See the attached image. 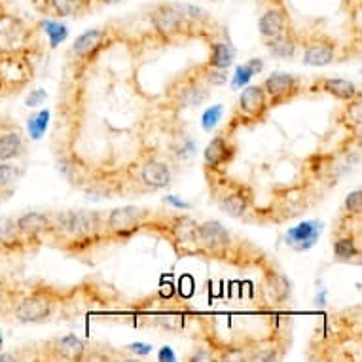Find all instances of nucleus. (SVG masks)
<instances>
[{
	"mask_svg": "<svg viewBox=\"0 0 362 362\" xmlns=\"http://www.w3.org/2000/svg\"><path fill=\"white\" fill-rule=\"evenodd\" d=\"M33 42V29L23 18L0 8V55L18 57Z\"/></svg>",
	"mask_w": 362,
	"mask_h": 362,
	"instance_id": "1",
	"label": "nucleus"
},
{
	"mask_svg": "<svg viewBox=\"0 0 362 362\" xmlns=\"http://www.w3.org/2000/svg\"><path fill=\"white\" fill-rule=\"evenodd\" d=\"M150 21H152L156 35L165 42L175 40V38L182 36L185 33H190V29L196 27L190 19L186 18L180 4H171V2L158 4L150 13Z\"/></svg>",
	"mask_w": 362,
	"mask_h": 362,
	"instance_id": "2",
	"label": "nucleus"
},
{
	"mask_svg": "<svg viewBox=\"0 0 362 362\" xmlns=\"http://www.w3.org/2000/svg\"><path fill=\"white\" fill-rule=\"evenodd\" d=\"M54 220V232L52 233H63L66 238L74 239V241H83L97 235L101 232L103 222L99 213H88V211H80V213H61L57 216H52Z\"/></svg>",
	"mask_w": 362,
	"mask_h": 362,
	"instance_id": "3",
	"label": "nucleus"
},
{
	"mask_svg": "<svg viewBox=\"0 0 362 362\" xmlns=\"http://www.w3.org/2000/svg\"><path fill=\"white\" fill-rule=\"evenodd\" d=\"M269 110L266 91L262 86H249L241 91L233 112V124H256L264 119Z\"/></svg>",
	"mask_w": 362,
	"mask_h": 362,
	"instance_id": "4",
	"label": "nucleus"
},
{
	"mask_svg": "<svg viewBox=\"0 0 362 362\" xmlns=\"http://www.w3.org/2000/svg\"><path fill=\"white\" fill-rule=\"evenodd\" d=\"M146 218H148V211L144 207L124 205V207H116L110 211L105 220V228L114 238H129L146 222Z\"/></svg>",
	"mask_w": 362,
	"mask_h": 362,
	"instance_id": "5",
	"label": "nucleus"
},
{
	"mask_svg": "<svg viewBox=\"0 0 362 362\" xmlns=\"http://www.w3.org/2000/svg\"><path fill=\"white\" fill-rule=\"evenodd\" d=\"M54 308L52 294L46 291H35L13 303V317L19 322H44L52 317Z\"/></svg>",
	"mask_w": 362,
	"mask_h": 362,
	"instance_id": "6",
	"label": "nucleus"
},
{
	"mask_svg": "<svg viewBox=\"0 0 362 362\" xmlns=\"http://www.w3.org/2000/svg\"><path fill=\"white\" fill-rule=\"evenodd\" d=\"M262 88L266 91L269 108L279 107V105H285V103H288L300 93L302 80L291 74V72H274L264 80Z\"/></svg>",
	"mask_w": 362,
	"mask_h": 362,
	"instance_id": "7",
	"label": "nucleus"
},
{
	"mask_svg": "<svg viewBox=\"0 0 362 362\" xmlns=\"http://www.w3.org/2000/svg\"><path fill=\"white\" fill-rule=\"evenodd\" d=\"M209 86L202 76H186L177 82L171 93V101L177 108H197L209 99Z\"/></svg>",
	"mask_w": 362,
	"mask_h": 362,
	"instance_id": "8",
	"label": "nucleus"
},
{
	"mask_svg": "<svg viewBox=\"0 0 362 362\" xmlns=\"http://www.w3.org/2000/svg\"><path fill=\"white\" fill-rule=\"evenodd\" d=\"M232 235L224 226L216 220H207L203 224H197V247L211 255H222L230 249Z\"/></svg>",
	"mask_w": 362,
	"mask_h": 362,
	"instance_id": "9",
	"label": "nucleus"
},
{
	"mask_svg": "<svg viewBox=\"0 0 362 362\" xmlns=\"http://www.w3.org/2000/svg\"><path fill=\"white\" fill-rule=\"evenodd\" d=\"M291 29L292 23L285 4H269V8L262 13L260 21H258V30H260L264 42L279 38L281 35H285L286 30Z\"/></svg>",
	"mask_w": 362,
	"mask_h": 362,
	"instance_id": "10",
	"label": "nucleus"
},
{
	"mask_svg": "<svg viewBox=\"0 0 362 362\" xmlns=\"http://www.w3.org/2000/svg\"><path fill=\"white\" fill-rule=\"evenodd\" d=\"M338 55V44L328 35H317L305 44L303 63L309 66H327Z\"/></svg>",
	"mask_w": 362,
	"mask_h": 362,
	"instance_id": "11",
	"label": "nucleus"
},
{
	"mask_svg": "<svg viewBox=\"0 0 362 362\" xmlns=\"http://www.w3.org/2000/svg\"><path fill=\"white\" fill-rule=\"evenodd\" d=\"M108 40V29H89L74 38L72 42V55L80 61L93 59Z\"/></svg>",
	"mask_w": 362,
	"mask_h": 362,
	"instance_id": "12",
	"label": "nucleus"
},
{
	"mask_svg": "<svg viewBox=\"0 0 362 362\" xmlns=\"http://www.w3.org/2000/svg\"><path fill=\"white\" fill-rule=\"evenodd\" d=\"M40 12L54 18H80L91 10L93 0H35Z\"/></svg>",
	"mask_w": 362,
	"mask_h": 362,
	"instance_id": "13",
	"label": "nucleus"
},
{
	"mask_svg": "<svg viewBox=\"0 0 362 362\" xmlns=\"http://www.w3.org/2000/svg\"><path fill=\"white\" fill-rule=\"evenodd\" d=\"M233 156H235V146L222 135L214 137L207 144V148L203 152V161H205V169L209 171H222L228 163H232Z\"/></svg>",
	"mask_w": 362,
	"mask_h": 362,
	"instance_id": "14",
	"label": "nucleus"
},
{
	"mask_svg": "<svg viewBox=\"0 0 362 362\" xmlns=\"http://www.w3.org/2000/svg\"><path fill=\"white\" fill-rule=\"evenodd\" d=\"M19 238L36 239L54 232V220L48 214L42 213H27L16 220Z\"/></svg>",
	"mask_w": 362,
	"mask_h": 362,
	"instance_id": "15",
	"label": "nucleus"
},
{
	"mask_svg": "<svg viewBox=\"0 0 362 362\" xmlns=\"http://www.w3.org/2000/svg\"><path fill=\"white\" fill-rule=\"evenodd\" d=\"M141 180L150 190H163L171 185L173 175L165 161L150 158L141 165Z\"/></svg>",
	"mask_w": 362,
	"mask_h": 362,
	"instance_id": "16",
	"label": "nucleus"
},
{
	"mask_svg": "<svg viewBox=\"0 0 362 362\" xmlns=\"http://www.w3.org/2000/svg\"><path fill=\"white\" fill-rule=\"evenodd\" d=\"M252 199L255 197L249 186H233L232 190L226 192L220 199V209L233 218H239V216H245V213H249Z\"/></svg>",
	"mask_w": 362,
	"mask_h": 362,
	"instance_id": "17",
	"label": "nucleus"
},
{
	"mask_svg": "<svg viewBox=\"0 0 362 362\" xmlns=\"http://www.w3.org/2000/svg\"><path fill=\"white\" fill-rule=\"evenodd\" d=\"M169 232L175 245L182 247L186 252L190 249H199L197 247V222L192 216L180 214L177 218H173Z\"/></svg>",
	"mask_w": 362,
	"mask_h": 362,
	"instance_id": "18",
	"label": "nucleus"
},
{
	"mask_svg": "<svg viewBox=\"0 0 362 362\" xmlns=\"http://www.w3.org/2000/svg\"><path fill=\"white\" fill-rule=\"evenodd\" d=\"M322 224L317 222V220H308V222H302L298 224L296 228H292L286 233V241H288V247L296 250H305L311 249L319 238H321Z\"/></svg>",
	"mask_w": 362,
	"mask_h": 362,
	"instance_id": "19",
	"label": "nucleus"
},
{
	"mask_svg": "<svg viewBox=\"0 0 362 362\" xmlns=\"http://www.w3.org/2000/svg\"><path fill=\"white\" fill-rule=\"evenodd\" d=\"M313 89H321L328 95L336 97L338 101L344 103L361 95V91H358L355 83L351 80H345V78H319V80H315Z\"/></svg>",
	"mask_w": 362,
	"mask_h": 362,
	"instance_id": "20",
	"label": "nucleus"
},
{
	"mask_svg": "<svg viewBox=\"0 0 362 362\" xmlns=\"http://www.w3.org/2000/svg\"><path fill=\"white\" fill-rule=\"evenodd\" d=\"M25 152L23 133L19 129H6L0 133V161H12Z\"/></svg>",
	"mask_w": 362,
	"mask_h": 362,
	"instance_id": "21",
	"label": "nucleus"
},
{
	"mask_svg": "<svg viewBox=\"0 0 362 362\" xmlns=\"http://www.w3.org/2000/svg\"><path fill=\"white\" fill-rule=\"evenodd\" d=\"M52 353L57 358H65V361H82L86 356V341L76 336H65V338L55 339L52 345Z\"/></svg>",
	"mask_w": 362,
	"mask_h": 362,
	"instance_id": "22",
	"label": "nucleus"
},
{
	"mask_svg": "<svg viewBox=\"0 0 362 362\" xmlns=\"http://www.w3.org/2000/svg\"><path fill=\"white\" fill-rule=\"evenodd\" d=\"M269 54L274 57H279V59H292L296 55L298 49V36L294 30H286L285 35H281L279 38H274V40L264 42Z\"/></svg>",
	"mask_w": 362,
	"mask_h": 362,
	"instance_id": "23",
	"label": "nucleus"
},
{
	"mask_svg": "<svg viewBox=\"0 0 362 362\" xmlns=\"http://www.w3.org/2000/svg\"><path fill=\"white\" fill-rule=\"evenodd\" d=\"M233 59H235V49L226 44V42L214 40L209 48V59L207 66L211 69H216V71H228L230 66L233 65Z\"/></svg>",
	"mask_w": 362,
	"mask_h": 362,
	"instance_id": "24",
	"label": "nucleus"
},
{
	"mask_svg": "<svg viewBox=\"0 0 362 362\" xmlns=\"http://www.w3.org/2000/svg\"><path fill=\"white\" fill-rule=\"evenodd\" d=\"M266 288L267 294L272 296L274 302H285L291 296V281L279 272H269L266 274Z\"/></svg>",
	"mask_w": 362,
	"mask_h": 362,
	"instance_id": "25",
	"label": "nucleus"
},
{
	"mask_svg": "<svg viewBox=\"0 0 362 362\" xmlns=\"http://www.w3.org/2000/svg\"><path fill=\"white\" fill-rule=\"evenodd\" d=\"M361 255V249H358V243L356 239L353 238V233H345V235H339L336 241H334V258L338 262H351L358 258Z\"/></svg>",
	"mask_w": 362,
	"mask_h": 362,
	"instance_id": "26",
	"label": "nucleus"
},
{
	"mask_svg": "<svg viewBox=\"0 0 362 362\" xmlns=\"http://www.w3.org/2000/svg\"><path fill=\"white\" fill-rule=\"evenodd\" d=\"M260 71H262L260 59H252V61H249V63H245V65L238 66V71H235V74H233L232 86L235 89L245 88V83L249 82L250 78L255 76V74H258Z\"/></svg>",
	"mask_w": 362,
	"mask_h": 362,
	"instance_id": "27",
	"label": "nucleus"
},
{
	"mask_svg": "<svg viewBox=\"0 0 362 362\" xmlns=\"http://www.w3.org/2000/svg\"><path fill=\"white\" fill-rule=\"evenodd\" d=\"M344 112H341V119H344L345 124L349 125V127H361L362 124V101L361 95H356L355 99H351V101H345Z\"/></svg>",
	"mask_w": 362,
	"mask_h": 362,
	"instance_id": "28",
	"label": "nucleus"
},
{
	"mask_svg": "<svg viewBox=\"0 0 362 362\" xmlns=\"http://www.w3.org/2000/svg\"><path fill=\"white\" fill-rule=\"evenodd\" d=\"M48 122H49V110L48 108H44L40 112L33 114L29 118V135L30 139H38L44 137V133L48 131Z\"/></svg>",
	"mask_w": 362,
	"mask_h": 362,
	"instance_id": "29",
	"label": "nucleus"
},
{
	"mask_svg": "<svg viewBox=\"0 0 362 362\" xmlns=\"http://www.w3.org/2000/svg\"><path fill=\"white\" fill-rule=\"evenodd\" d=\"M19 167L10 161H0V192H6L18 185Z\"/></svg>",
	"mask_w": 362,
	"mask_h": 362,
	"instance_id": "30",
	"label": "nucleus"
},
{
	"mask_svg": "<svg viewBox=\"0 0 362 362\" xmlns=\"http://www.w3.org/2000/svg\"><path fill=\"white\" fill-rule=\"evenodd\" d=\"M222 112H224V107L222 105H216V107H211L207 108L202 116V124H203V129L205 131H211L214 129L216 125H218L220 118H222Z\"/></svg>",
	"mask_w": 362,
	"mask_h": 362,
	"instance_id": "31",
	"label": "nucleus"
},
{
	"mask_svg": "<svg viewBox=\"0 0 362 362\" xmlns=\"http://www.w3.org/2000/svg\"><path fill=\"white\" fill-rule=\"evenodd\" d=\"M344 209L351 216H358L362 211V192L361 190H353L351 194H347L344 203Z\"/></svg>",
	"mask_w": 362,
	"mask_h": 362,
	"instance_id": "32",
	"label": "nucleus"
},
{
	"mask_svg": "<svg viewBox=\"0 0 362 362\" xmlns=\"http://www.w3.org/2000/svg\"><path fill=\"white\" fill-rule=\"evenodd\" d=\"M44 25H46V30H48V36L52 38V46L54 48L61 40H65L66 29L63 25L57 23V21H44Z\"/></svg>",
	"mask_w": 362,
	"mask_h": 362,
	"instance_id": "33",
	"label": "nucleus"
},
{
	"mask_svg": "<svg viewBox=\"0 0 362 362\" xmlns=\"http://www.w3.org/2000/svg\"><path fill=\"white\" fill-rule=\"evenodd\" d=\"M277 358H279V355L275 349H264L258 355L252 356V361H277Z\"/></svg>",
	"mask_w": 362,
	"mask_h": 362,
	"instance_id": "34",
	"label": "nucleus"
},
{
	"mask_svg": "<svg viewBox=\"0 0 362 362\" xmlns=\"http://www.w3.org/2000/svg\"><path fill=\"white\" fill-rule=\"evenodd\" d=\"M44 99H46V93H44L42 89H38V91H35L33 95L27 97V101H25V103H27L29 107H36V105H40V103L44 101Z\"/></svg>",
	"mask_w": 362,
	"mask_h": 362,
	"instance_id": "35",
	"label": "nucleus"
},
{
	"mask_svg": "<svg viewBox=\"0 0 362 362\" xmlns=\"http://www.w3.org/2000/svg\"><path fill=\"white\" fill-rule=\"evenodd\" d=\"M129 349L133 351V353H139V355H146V353H150V351H152V347L146 344H133V345H129Z\"/></svg>",
	"mask_w": 362,
	"mask_h": 362,
	"instance_id": "36",
	"label": "nucleus"
},
{
	"mask_svg": "<svg viewBox=\"0 0 362 362\" xmlns=\"http://www.w3.org/2000/svg\"><path fill=\"white\" fill-rule=\"evenodd\" d=\"M167 358H169V361H173V358H175L171 347H163L160 353V361H167Z\"/></svg>",
	"mask_w": 362,
	"mask_h": 362,
	"instance_id": "37",
	"label": "nucleus"
},
{
	"mask_svg": "<svg viewBox=\"0 0 362 362\" xmlns=\"http://www.w3.org/2000/svg\"><path fill=\"white\" fill-rule=\"evenodd\" d=\"M0 361H18V356L6 355V353H2V355H0Z\"/></svg>",
	"mask_w": 362,
	"mask_h": 362,
	"instance_id": "38",
	"label": "nucleus"
},
{
	"mask_svg": "<svg viewBox=\"0 0 362 362\" xmlns=\"http://www.w3.org/2000/svg\"><path fill=\"white\" fill-rule=\"evenodd\" d=\"M262 4H285L283 0H258Z\"/></svg>",
	"mask_w": 362,
	"mask_h": 362,
	"instance_id": "39",
	"label": "nucleus"
},
{
	"mask_svg": "<svg viewBox=\"0 0 362 362\" xmlns=\"http://www.w3.org/2000/svg\"><path fill=\"white\" fill-rule=\"evenodd\" d=\"M97 2H101V4H118L119 0H97Z\"/></svg>",
	"mask_w": 362,
	"mask_h": 362,
	"instance_id": "40",
	"label": "nucleus"
},
{
	"mask_svg": "<svg viewBox=\"0 0 362 362\" xmlns=\"http://www.w3.org/2000/svg\"><path fill=\"white\" fill-rule=\"evenodd\" d=\"M2 344H4V338H2V334H0V349H2Z\"/></svg>",
	"mask_w": 362,
	"mask_h": 362,
	"instance_id": "41",
	"label": "nucleus"
}]
</instances>
